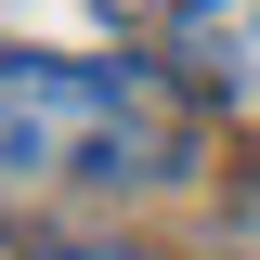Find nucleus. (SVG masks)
<instances>
[{"instance_id":"f257e3e1","label":"nucleus","mask_w":260,"mask_h":260,"mask_svg":"<svg viewBox=\"0 0 260 260\" xmlns=\"http://www.w3.org/2000/svg\"><path fill=\"white\" fill-rule=\"evenodd\" d=\"M195 169V91L130 52H13L0 39V182H182Z\"/></svg>"},{"instance_id":"f03ea898","label":"nucleus","mask_w":260,"mask_h":260,"mask_svg":"<svg viewBox=\"0 0 260 260\" xmlns=\"http://www.w3.org/2000/svg\"><path fill=\"white\" fill-rule=\"evenodd\" d=\"M169 78H182L195 104L260 117V0H182V13H169Z\"/></svg>"},{"instance_id":"7ed1b4c3","label":"nucleus","mask_w":260,"mask_h":260,"mask_svg":"<svg viewBox=\"0 0 260 260\" xmlns=\"http://www.w3.org/2000/svg\"><path fill=\"white\" fill-rule=\"evenodd\" d=\"M221 247H234V260H260V169L234 182V208H221Z\"/></svg>"},{"instance_id":"20e7f679","label":"nucleus","mask_w":260,"mask_h":260,"mask_svg":"<svg viewBox=\"0 0 260 260\" xmlns=\"http://www.w3.org/2000/svg\"><path fill=\"white\" fill-rule=\"evenodd\" d=\"M65 13H91V26H130V13H143V0H65Z\"/></svg>"},{"instance_id":"39448f33","label":"nucleus","mask_w":260,"mask_h":260,"mask_svg":"<svg viewBox=\"0 0 260 260\" xmlns=\"http://www.w3.org/2000/svg\"><path fill=\"white\" fill-rule=\"evenodd\" d=\"M39 260H143V247H39Z\"/></svg>"}]
</instances>
